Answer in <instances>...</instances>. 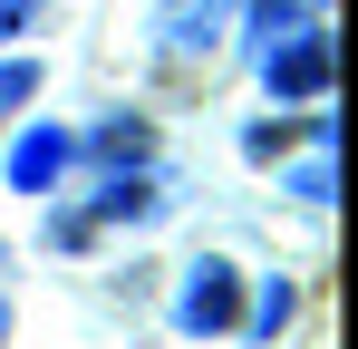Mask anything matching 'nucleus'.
Masks as SVG:
<instances>
[{"mask_svg": "<svg viewBox=\"0 0 358 349\" xmlns=\"http://www.w3.org/2000/svg\"><path fill=\"white\" fill-rule=\"evenodd\" d=\"M329 68H339V49H329V29H281L271 49H262V88L271 97H329Z\"/></svg>", "mask_w": 358, "mask_h": 349, "instance_id": "1", "label": "nucleus"}, {"mask_svg": "<svg viewBox=\"0 0 358 349\" xmlns=\"http://www.w3.org/2000/svg\"><path fill=\"white\" fill-rule=\"evenodd\" d=\"M233 262H194L175 291V330H194V340H213V330H233Z\"/></svg>", "mask_w": 358, "mask_h": 349, "instance_id": "2", "label": "nucleus"}, {"mask_svg": "<svg viewBox=\"0 0 358 349\" xmlns=\"http://www.w3.org/2000/svg\"><path fill=\"white\" fill-rule=\"evenodd\" d=\"M68 156H78V146H68L59 126H29V136L10 146V184H20V194H49V184L68 174Z\"/></svg>", "mask_w": 358, "mask_h": 349, "instance_id": "3", "label": "nucleus"}, {"mask_svg": "<svg viewBox=\"0 0 358 349\" xmlns=\"http://www.w3.org/2000/svg\"><path fill=\"white\" fill-rule=\"evenodd\" d=\"M155 29H165V49H175V58H194V49H213V39H223V10L175 0V10H155Z\"/></svg>", "mask_w": 358, "mask_h": 349, "instance_id": "4", "label": "nucleus"}, {"mask_svg": "<svg viewBox=\"0 0 358 349\" xmlns=\"http://www.w3.org/2000/svg\"><path fill=\"white\" fill-rule=\"evenodd\" d=\"M29 97H39V68H29V58H0V126L29 107Z\"/></svg>", "mask_w": 358, "mask_h": 349, "instance_id": "5", "label": "nucleus"}, {"mask_svg": "<svg viewBox=\"0 0 358 349\" xmlns=\"http://www.w3.org/2000/svg\"><path fill=\"white\" fill-rule=\"evenodd\" d=\"M291 194H300V204H310V214H320V204L339 194V184H329V136H320V156H310V165L291 174Z\"/></svg>", "mask_w": 358, "mask_h": 349, "instance_id": "6", "label": "nucleus"}, {"mask_svg": "<svg viewBox=\"0 0 358 349\" xmlns=\"http://www.w3.org/2000/svg\"><path fill=\"white\" fill-rule=\"evenodd\" d=\"M281 320H291V282H271L262 301H252V330H281Z\"/></svg>", "mask_w": 358, "mask_h": 349, "instance_id": "7", "label": "nucleus"}, {"mask_svg": "<svg viewBox=\"0 0 358 349\" xmlns=\"http://www.w3.org/2000/svg\"><path fill=\"white\" fill-rule=\"evenodd\" d=\"M97 156H117V165H126V156H145V126H107V136H97Z\"/></svg>", "mask_w": 358, "mask_h": 349, "instance_id": "8", "label": "nucleus"}, {"mask_svg": "<svg viewBox=\"0 0 358 349\" xmlns=\"http://www.w3.org/2000/svg\"><path fill=\"white\" fill-rule=\"evenodd\" d=\"M39 10H49V0H0V39H20V29H29Z\"/></svg>", "mask_w": 358, "mask_h": 349, "instance_id": "9", "label": "nucleus"}, {"mask_svg": "<svg viewBox=\"0 0 358 349\" xmlns=\"http://www.w3.org/2000/svg\"><path fill=\"white\" fill-rule=\"evenodd\" d=\"M0 330H10V301H0Z\"/></svg>", "mask_w": 358, "mask_h": 349, "instance_id": "10", "label": "nucleus"}]
</instances>
